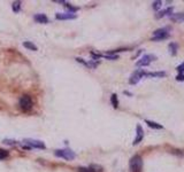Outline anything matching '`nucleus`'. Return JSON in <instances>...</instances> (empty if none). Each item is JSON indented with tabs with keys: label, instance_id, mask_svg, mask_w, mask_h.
<instances>
[{
	"label": "nucleus",
	"instance_id": "nucleus-21",
	"mask_svg": "<svg viewBox=\"0 0 184 172\" xmlns=\"http://www.w3.org/2000/svg\"><path fill=\"white\" fill-rule=\"evenodd\" d=\"M161 5H162V1H160V0L159 1H154L153 2V9H155V11L159 9V8L161 7Z\"/></svg>",
	"mask_w": 184,
	"mask_h": 172
},
{
	"label": "nucleus",
	"instance_id": "nucleus-16",
	"mask_svg": "<svg viewBox=\"0 0 184 172\" xmlns=\"http://www.w3.org/2000/svg\"><path fill=\"white\" fill-rule=\"evenodd\" d=\"M23 46L27 48H29L31 51H37V46L36 45H33L32 43H30V41H24L23 43Z\"/></svg>",
	"mask_w": 184,
	"mask_h": 172
},
{
	"label": "nucleus",
	"instance_id": "nucleus-15",
	"mask_svg": "<svg viewBox=\"0 0 184 172\" xmlns=\"http://www.w3.org/2000/svg\"><path fill=\"white\" fill-rule=\"evenodd\" d=\"M146 122V124L150 126V128H162V125L158 124V123H155V122H152V121H145Z\"/></svg>",
	"mask_w": 184,
	"mask_h": 172
},
{
	"label": "nucleus",
	"instance_id": "nucleus-13",
	"mask_svg": "<svg viewBox=\"0 0 184 172\" xmlns=\"http://www.w3.org/2000/svg\"><path fill=\"white\" fill-rule=\"evenodd\" d=\"M89 171L90 172H103V168H101L100 165L92 164L89 166Z\"/></svg>",
	"mask_w": 184,
	"mask_h": 172
},
{
	"label": "nucleus",
	"instance_id": "nucleus-18",
	"mask_svg": "<svg viewBox=\"0 0 184 172\" xmlns=\"http://www.w3.org/2000/svg\"><path fill=\"white\" fill-rule=\"evenodd\" d=\"M110 100H112V105H113V107H114V108H118V106H119V102H118V95H116V94H113V95H112V98H110Z\"/></svg>",
	"mask_w": 184,
	"mask_h": 172
},
{
	"label": "nucleus",
	"instance_id": "nucleus-12",
	"mask_svg": "<svg viewBox=\"0 0 184 172\" xmlns=\"http://www.w3.org/2000/svg\"><path fill=\"white\" fill-rule=\"evenodd\" d=\"M173 12V8L172 7H169V8H167L166 11H162V12H160L158 15H155V17L157 18H161V17H163V16H166V15H168V14H170Z\"/></svg>",
	"mask_w": 184,
	"mask_h": 172
},
{
	"label": "nucleus",
	"instance_id": "nucleus-10",
	"mask_svg": "<svg viewBox=\"0 0 184 172\" xmlns=\"http://www.w3.org/2000/svg\"><path fill=\"white\" fill-rule=\"evenodd\" d=\"M35 20H36L37 22H39V23H47L48 22V18L45 16L44 14H37L35 15Z\"/></svg>",
	"mask_w": 184,
	"mask_h": 172
},
{
	"label": "nucleus",
	"instance_id": "nucleus-17",
	"mask_svg": "<svg viewBox=\"0 0 184 172\" xmlns=\"http://www.w3.org/2000/svg\"><path fill=\"white\" fill-rule=\"evenodd\" d=\"M145 76H148V77H163L166 76V72H150V73H145Z\"/></svg>",
	"mask_w": 184,
	"mask_h": 172
},
{
	"label": "nucleus",
	"instance_id": "nucleus-26",
	"mask_svg": "<svg viewBox=\"0 0 184 172\" xmlns=\"http://www.w3.org/2000/svg\"><path fill=\"white\" fill-rule=\"evenodd\" d=\"M78 172H90V171H89V169L81 168V169H78Z\"/></svg>",
	"mask_w": 184,
	"mask_h": 172
},
{
	"label": "nucleus",
	"instance_id": "nucleus-1",
	"mask_svg": "<svg viewBox=\"0 0 184 172\" xmlns=\"http://www.w3.org/2000/svg\"><path fill=\"white\" fill-rule=\"evenodd\" d=\"M18 106H20V108H21L23 111H30L33 107V102H32L31 96H30V95H27V94L22 95L21 99H20V101H18Z\"/></svg>",
	"mask_w": 184,
	"mask_h": 172
},
{
	"label": "nucleus",
	"instance_id": "nucleus-9",
	"mask_svg": "<svg viewBox=\"0 0 184 172\" xmlns=\"http://www.w3.org/2000/svg\"><path fill=\"white\" fill-rule=\"evenodd\" d=\"M56 18L58 20H73L76 18V15L74 13H62V14H56Z\"/></svg>",
	"mask_w": 184,
	"mask_h": 172
},
{
	"label": "nucleus",
	"instance_id": "nucleus-24",
	"mask_svg": "<svg viewBox=\"0 0 184 172\" xmlns=\"http://www.w3.org/2000/svg\"><path fill=\"white\" fill-rule=\"evenodd\" d=\"M176 79H177V81H184V75H183V73H180V75H178V76L176 77Z\"/></svg>",
	"mask_w": 184,
	"mask_h": 172
},
{
	"label": "nucleus",
	"instance_id": "nucleus-5",
	"mask_svg": "<svg viewBox=\"0 0 184 172\" xmlns=\"http://www.w3.org/2000/svg\"><path fill=\"white\" fill-rule=\"evenodd\" d=\"M153 60H155L154 55H144L142 59L137 61L136 66L137 67H146V66H148Z\"/></svg>",
	"mask_w": 184,
	"mask_h": 172
},
{
	"label": "nucleus",
	"instance_id": "nucleus-7",
	"mask_svg": "<svg viewBox=\"0 0 184 172\" xmlns=\"http://www.w3.org/2000/svg\"><path fill=\"white\" fill-rule=\"evenodd\" d=\"M143 76H145V72H144V71H142V70H136V71L131 75V77H130V79H129V83L133 85L137 84V83L142 79Z\"/></svg>",
	"mask_w": 184,
	"mask_h": 172
},
{
	"label": "nucleus",
	"instance_id": "nucleus-23",
	"mask_svg": "<svg viewBox=\"0 0 184 172\" xmlns=\"http://www.w3.org/2000/svg\"><path fill=\"white\" fill-rule=\"evenodd\" d=\"M177 70H178V72L180 73H182V72H184V62L181 64V66H178L177 67Z\"/></svg>",
	"mask_w": 184,
	"mask_h": 172
},
{
	"label": "nucleus",
	"instance_id": "nucleus-11",
	"mask_svg": "<svg viewBox=\"0 0 184 172\" xmlns=\"http://www.w3.org/2000/svg\"><path fill=\"white\" fill-rule=\"evenodd\" d=\"M172 20L175 21V22H182V21H184V14L183 13H180V14L172 15Z\"/></svg>",
	"mask_w": 184,
	"mask_h": 172
},
{
	"label": "nucleus",
	"instance_id": "nucleus-4",
	"mask_svg": "<svg viewBox=\"0 0 184 172\" xmlns=\"http://www.w3.org/2000/svg\"><path fill=\"white\" fill-rule=\"evenodd\" d=\"M55 156L61 157V158H65V160H68V161L74 160V158L76 157L75 153L70 149H58V150H55Z\"/></svg>",
	"mask_w": 184,
	"mask_h": 172
},
{
	"label": "nucleus",
	"instance_id": "nucleus-8",
	"mask_svg": "<svg viewBox=\"0 0 184 172\" xmlns=\"http://www.w3.org/2000/svg\"><path fill=\"white\" fill-rule=\"evenodd\" d=\"M137 136H136V139L133 140V145H137V143H139L142 140H143V137H144V131L142 126L140 125H137Z\"/></svg>",
	"mask_w": 184,
	"mask_h": 172
},
{
	"label": "nucleus",
	"instance_id": "nucleus-14",
	"mask_svg": "<svg viewBox=\"0 0 184 172\" xmlns=\"http://www.w3.org/2000/svg\"><path fill=\"white\" fill-rule=\"evenodd\" d=\"M168 48H169L170 54H172V55L176 54V52H177V44H175V43H170L169 46H168Z\"/></svg>",
	"mask_w": 184,
	"mask_h": 172
},
{
	"label": "nucleus",
	"instance_id": "nucleus-19",
	"mask_svg": "<svg viewBox=\"0 0 184 172\" xmlns=\"http://www.w3.org/2000/svg\"><path fill=\"white\" fill-rule=\"evenodd\" d=\"M8 156V151L5 149H0V161L1 160H5V158Z\"/></svg>",
	"mask_w": 184,
	"mask_h": 172
},
{
	"label": "nucleus",
	"instance_id": "nucleus-3",
	"mask_svg": "<svg viewBox=\"0 0 184 172\" xmlns=\"http://www.w3.org/2000/svg\"><path fill=\"white\" fill-rule=\"evenodd\" d=\"M168 28H162V29H158L155 30L153 32V36H152V40H163V39H167L169 37V32H168Z\"/></svg>",
	"mask_w": 184,
	"mask_h": 172
},
{
	"label": "nucleus",
	"instance_id": "nucleus-22",
	"mask_svg": "<svg viewBox=\"0 0 184 172\" xmlns=\"http://www.w3.org/2000/svg\"><path fill=\"white\" fill-rule=\"evenodd\" d=\"M105 58H106V59H109V60H116V59H118V55H109V54H107V55H105Z\"/></svg>",
	"mask_w": 184,
	"mask_h": 172
},
{
	"label": "nucleus",
	"instance_id": "nucleus-2",
	"mask_svg": "<svg viewBox=\"0 0 184 172\" xmlns=\"http://www.w3.org/2000/svg\"><path fill=\"white\" fill-rule=\"evenodd\" d=\"M129 168H130V171L131 172H140L142 169H143V160L140 156L136 155L133 156L130 162H129Z\"/></svg>",
	"mask_w": 184,
	"mask_h": 172
},
{
	"label": "nucleus",
	"instance_id": "nucleus-20",
	"mask_svg": "<svg viewBox=\"0 0 184 172\" xmlns=\"http://www.w3.org/2000/svg\"><path fill=\"white\" fill-rule=\"evenodd\" d=\"M20 7H21V2H20V1H16V2L13 4V11L16 12V13L20 11Z\"/></svg>",
	"mask_w": 184,
	"mask_h": 172
},
{
	"label": "nucleus",
	"instance_id": "nucleus-6",
	"mask_svg": "<svg viewBox=\"0 0 184 172\" xmlns=\"http://www.w3.org/2000/svg\"><path fill=\"white\" fill-rule=\"evenodd\" d=\"M23 142L33 148H39V149H45V143L39 140H33V139H26Z\"/></svg>",
	"mask_w": 184,
	"mask_h": 172
},
{
	"label": "nucleus",
	"instance_id": "nucleus-25",
	"mask_svg": "<svg viewBox=\"0 0 184 172\" xmlns=\"http://www.w3.org/2000/svg\"><path fill=\"white\" fill-rule=\"evenodd\" d=\"M4 142H5V143H7V145H15V143H16V141H11V140H5Z\"/></svg>",
	"mask_w": 184,
	"mask_h": 172
}]
</instances>
